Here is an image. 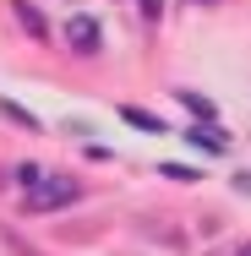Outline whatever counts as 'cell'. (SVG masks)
Listing matches in <instances>:
<instances>
[{"instance_id":"6da1fadb","label":"cell","mask_w":251,"mask_h":256,"mask_svg":"<svg viewBox=\"0 0 251 256\" xmlns=\"http://www.w3.org/2000/svg\"><path fill=\"white\" fill-rule=\"evenodd\" d=\"M82 196V180L71 174H44L33 191H28V212H55V207H71Z\"/></svg>"},{"instance_id":"7a4b0ae2","label":"cell","mask_w":251,"mask_h":256,"mask_svg":"<svg viewBox=\"0 0 251 256\" xmlns=\"http://www.w3.org/2000/svg\"><path fill=\"white\" fill-rule=\"evenodd\" d=\"M66 38H71V50H77V54H99V22H93V16H71Z\"/></svg>"},{"instance_id":"3957f363","label":"cell","mask_w":251,"mask_h":256,"mask_svg":"<svg viewBox=\"0 0 251 256\" xmlns=\"http://www.w3.org/2000/svg\"><path fill=\"white\" fill-rule=\"evenodd\" d=\"M120 120H126V126H137V131H164V120L148 114V109H137V104H120Z\"/></svg>"},{"instance_id":"277c9868","label":"cell","mask_w":251,"mask_h":256,"mask_svg":"<svg viewBox=\"0 0 251 256\" xmlns=\"http://www.w3.org/2000/svg\"><path fill=\"white\" fill-rule=\"evenodd\" d=\"M17 16H22V28H28L33 38H44V33H50V22H44V11H33L28 0H17Z\"/></svg>"},{"instance_id":"5b68a950","label":"cell","mask_w":251,"mask_h":256,"mask_svg":"<svg viewBox=\"0 0 251 256\" xmlns=\"http://www.w3.org/2000/svg\"><path fill=\"white\" fill-rule=\"evenodd\" d=\"M0 114H6V120H17L22 131H39V114H28L22 104H11V98H0Z\"/></svg>"},{"instance_id":"8992f818","label":"cell","mask_w":251,"mask_h":256,"mask_svg":"<svg viewBox=\"0 0 251 256\" xmlns=\"http://www.w3.org/2000/svg\"><path fill=\"white\" fill-rule=\"evenodd\" d=\"M180 104H186L191 114H202V120H213V104L202 98V93H180Z\"/></svg>"},{"instance_id":"52a82bcc","label":"cell","mask_w":251,"mask_h":256,"mask_svg":"<svg viewBox=\"0 0 251 256\" xmlns=\"http://www.w3.org/2000/svg\"><path fill=\"white\" fill-rule=\"evenodd\" d=\"M17 180H22V186H28V191H33V186H39V180H44V169H39V164H17Z\"/></svg>"},{"instance_id":"ba28073f","label":"cell","mask_w":251,"mask_h":256,"mask_svg":"<svg viewBox=\"0 0 251 256\" xmlns=\"http://www.w3.org/2000/svg\"><path fill=\"white\" fill-rule=\"evenodd\" d=\"M191 142H197V148H213V153H224V136H218V131H191Z\"/></svg>"},{"instance_id":"9c48e42d","label":"cell","mask_w":251,"mask_h":256,"mask_svg":"<svg viewBox=\"0 0 251 256\" xmlns=\"http://www.w3.org/2000/svg\"><path fill=\"white\" fill-rule=\"evenodd\" d=\"M137 6H142V22H158L164 16V0H137Z\"/></svg>"},{"instance_id":"30bf717a","label":"cell","mask_w":251,"mask_h":256,"mask_svg":"<svg viewBox=\"0 0 251 256\" xmlns=\"http://www.w3.org/2000/svg\"><path fill=\"white\" fill-rule=\"evenodd\" d=\"M191 6H218V0H191Z\"/></svg>"},{"instance_id":"8fae6325","label":"cell","mask_w":251,"mask_h":256,"mask_svg":"<svg viewBox=\"0 0 251 256\" xmlns=\"http://www.w3.org/2000/svg\"><path fill=\"white\" fill-rule=\"evenodd\" d=\"M240 256H251V246H240Z\"/></svg>"}]
</instances>
